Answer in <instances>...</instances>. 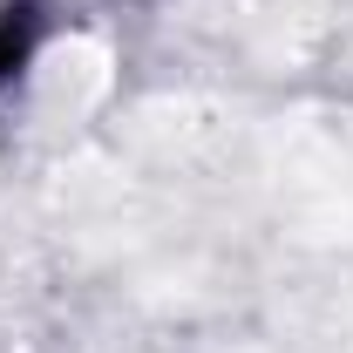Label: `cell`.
Listing matches in <instances>:
<instances>
[{
	"instance_id": "cell-1",
	"label": "cell",
	"mask_w": 353,
	"mask_h": 353,
	"mask_svg": "<svg viewBox=\"0 0 353 353\" xmlns=\"http://www.w3.org/2000/svg\"><path fill=\"white\" fill-rule=\"evenodd\" d=\"M28 48H34V14H28V7H7V14H0V88L21 75Z\"/></svg>"
}]
</instances>
